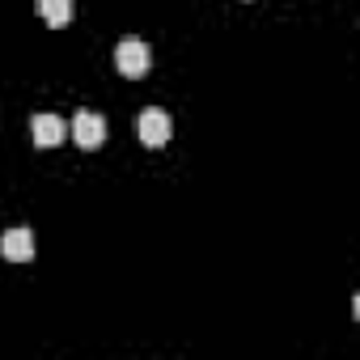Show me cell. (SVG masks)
<instances>
[{
  "instance_id": "cell-5",
  "label": "cell",
  "mask_w": 360,
  "mask_h": 360,
  "mask_svg": "<svg viewBox=\"0 0 360 360\" xmlns=\"http://www.w3.org/2000/svg\"><path fill=\"white\" fill-rule=\"evenodd\" d=\"M64 131H68V123H64L60 115H34V119H30V136H34L39 148H56V144L64 140Z\"/></svg>"
},
{
  "instance_id": "cell-3",
  "label": "cell",
  "mask_w": 360,
  "mask_h": 360,
  "mask_svg": "<svg viewBox=\"0 0 360 360\" xmlns=\"http://www.w3.org/2000/svg\"><path fill=\"white\" fill-rule=\"evenodd\" d=\"M140 140L148 144V148H161L165 140H169V131H174V123H169V115L165 110H157V106H148V110H140Z\"/></svg>"
},
{
  "instance_id": "cell-6",
  "label": "cell",
  "mask_w": 360,
  "mask_h": 360,
  "mask_svg": "<svg viewBox=\"0 0 360 360\" xmlns=\"http://www.w3.org/2000/svg\"><path fill=\"white\" fill-rule=\"evenodd\" d=\"M39 13H43L47 26L64 30V26L72 22V0H39Z\"/></svg>"
},
{
  "instance_id": "cell-2",
  "label": "cell",
  "mask_w": 360,
  "mask_h": 360,
  "mask_svg": "<svg viewBox=\"0 0 360 360\" xmlns=\"http://www.w3.org/2000/svg\"><path fill=\"white\" fill-rule=\"evenodd\" d=\"M72 136H77V144H81L85 153H94V148L106 144V119H102L98 110H77V119H72Z\"/></svg>"
},
{
  "instance_id": "cell-1",
  "label": "cell",
  "mask_w": 360,
  "mask_h": 360,
  "mask_svg": "<svg viewBox=\"0 0 360 360\" xmlns=\"http://www.w3.org/2000/svg\"><path fill=\"white\" fill-rule=\"evenodd\" d=\"M148 64H153V56H148V43H144V39H123V43L115 47V68H119L127 81H140V77L148 72Z\"/></svg>"
},
{
  "instance_id": "cell-4",
  "label": "cell",
  "mask_w": 360,
  "mask_h": 360,
  "mask_svg": "<svg viewBox=\"0 0 360 360\" xmlns=\"http://www.w3.org/2000/svg\"><path fill=\"white\" fill-rule=\"evenodd\" d=\"M0 255H5L9 263H30V259H34V233H30L26 225L9 229L5 238H0Z\"/></svg>"
}]
</instances>
